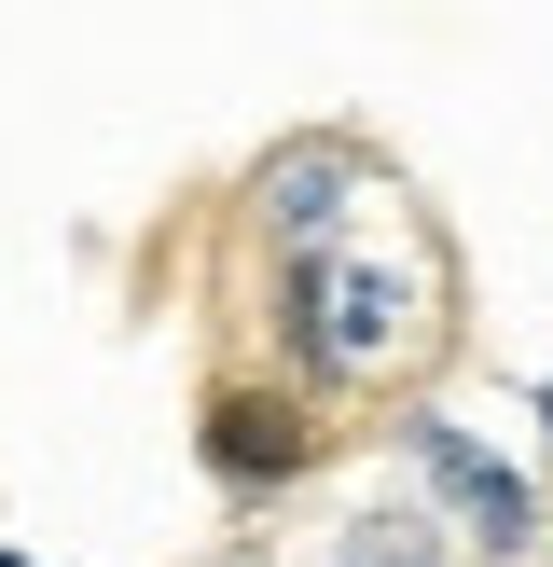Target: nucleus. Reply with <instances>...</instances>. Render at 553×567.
<instances>
[{
  "label": "nucleus",
  "mask_w": 553,
  "mask_h": 567,
  "mask_svg": "<svg viewBox=\"0 0 553 567\" xmlns=\"http://www.w3.org/2000/svg\"><path fill=\"white\" fill-rule=\"evenodd\" d=\"M442 332H457L442 319V249L415 236L401 181H387L346 236H319V249L276 264V347H291L304 388H401V374H429Z\"/></svg>",
  "instance_id": "nucleus-1"
},
{
  "label": "nucleus",
  "mask_w": 553,
  "mask_h": 567,
  "mask_svg": "<svg viewBox=\"0 0 553 567\" xmlns=\"http://www.w3.org/2000/svg\"><path fill=\"white\" fill-rule=\"evenodd\" d=\"M194 457L221 471V498H276V485H304V471H319V415H304L291 388H208Z\"/></svg>",
  "instance_id": "nucleus-2"
},
{
  "label": "nucleus",
  "mask_w": 553,
  "mask_h": 567,
  "mask_svg": "<svg viewBox=\"0 0 553 567\" xmlns=\"http://www.w3.org/2000/svg\"><path fill=\"white\" fill-rule=\"evenodd\" d=\"M387 194V166L374 153H346V138H291V153L249 181V208H263V236H276V264L291 249H319V236H346L359 208Z\"/></svg>",
  "instance_id": "nucleus-3"
},
{
  "label": "nucleus",
  "mask_w": 553,
  "mask_h": 567,
  "mask_svg": "<svg viewBox=\"0 0 553 567\" xmlns=\"http://www.w3.org/2000/svg\"><path fill=\"white\" fill-rule=\"evenodd\" d=\"M401 457H415V471H429V485H442V498L470 513V540H498V554H512L525 526H540L525 471H512V457H484L470 430H442V415H401Z\"/></svg>",
  "instance_id": "nucleus-4"
},
{
  "label": "nucleus",
  "mask_w": 553,
  "mask_h": 567,
  "mask_svg": "<svg viewBox=\"0 0 553 567\" xmlns=\"http://www.w3.org/2000/svg\"><path fill=\"white\" fill-rule=\"evenodd\" d=\"M332 567H429V540H415V526H387V513H374V526H359V540L332 554Z\"/></svg>",
  "instance_id": "nucleus-5"
},
{
  "label": "nucleus",
  "mask_w": 553,
  "mask_h": 567,
  "mask_svg": "<svg viewBox=\"0 0 553 567\" xmlns=\"http://www.w3.org/2000/svg\"><path fill=\"white\" fill-rule=\"evenodd\" d=\"M540 430H553V388H540Z\"/></svg>",
  "instance_id": "nucleus-6"
},
{
  "label": "nucleus",
  "mask_w": 553,
  "mask_h": 567,
  "mask_svg": "<svg viewBox=\"0 0 553 567\" xmlns=\"http://www.w3.org/2000/svg\"><path fill=\"white\" fill-rule=\"evenodd\" d=\"M0 567H28V554H0Z\"/></svg>",
  "instance_id": "nucleus-7"
}]
</instances>
